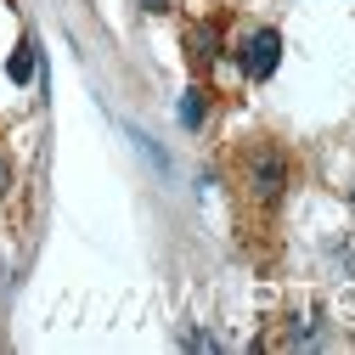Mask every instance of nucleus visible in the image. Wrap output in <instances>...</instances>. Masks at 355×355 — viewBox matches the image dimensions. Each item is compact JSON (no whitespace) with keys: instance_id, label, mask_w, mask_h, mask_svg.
Wrapping results in <instances>:
<instances>
[{"instance_id":"423d86ee","label":"nucleus","mask_w":355,"mask_h":355,"mask_svg":"<svg viewBox=\"0 0 355 355\" xmlns=\"http://www.w3.org/2000/svg\"><path fill=\"white\" fill-rule=\"evenodd\" d=\"M141 6H147V12H169V0H141Z\"/></svg>"},{"instance_id":"39448f33","label":"nucleus","mask_w":355,"mask_h":355,"mask_svg":"<svg viewBox=\"0 0 355 355\" xmlns=\"http://www.w3.org/2000/svg\"><path fill=\"white\" fill-rule=\"evenodd\" d=\"M12 79L23 85V79H34V46H23L17 57H12Z\"/></svg>"},{"instance_id":"20e7f679","label":"nucleus","mask_w":355,"mask_h":355,"mask_svg":"<svg viewBox=\"0 0 355 355\" xmlns=\"http://www.w3.org/2000/svg\"><path fill=\"white\" fill-rule=\"evenodd\" d=\"M181 124H187V130L203 124V91H187V102H181Z\"/></svg>"},{"instance_id":"0eeeda50","label":"nucleus","mask_w":355,"mask_h":355,"mask_svg":"<svg viewBox=\"0 0 355 355\" xmlns=\"http://www.w3.org/2000/svg\"><path fill=\"white\" fill-rule=\"evenodd\" d=\"M349 203H355V192H349Z\"/></svg>"},{"instance_id":"7ed1b4c3","label":"nucleus","mask_w":355,"mask_h":355,"mask_svg":"<svg viewBox=\"0 0 355 355\" xmlns=\"http://www.w3.org/2000/svg\"><path fill=\"white\" fill-rule=\"evenodd\" d=\"M192 62H214V28H192Z\"/></svg>"},{"instance_id":"f257e3e1","label":"nucleus","mask_w":355,"mask_h":355,"mask_svg":"<svg viewBox=\"0 0 355 355\" xmlns=\"http://www.w3.org/2000/svg\"><path fill=\"white\" fill-rule=\"evenodd\" d=\"M237 62H243L248 79H271L277 62H282V34L277 28H254L243 46H237Z\"/></svg>"},{"instance_id":"f03ea898","label":"nucleus","mask_w":355,"mask_h":355,"mask_svg":"<svg viewBox=\"0 0 355 355\" xmlns=\"http://www.w3.org/2000/svg\"><path fill=\"white\" fill-rule=\"evenodd\" d=\"M248 187H254L259 203H271V198L288 187V158H282V153H254V164H248Z\"/></svg>"}]
</instances>
